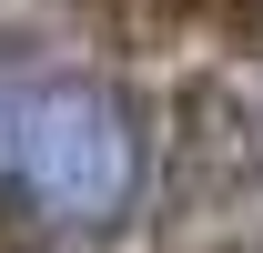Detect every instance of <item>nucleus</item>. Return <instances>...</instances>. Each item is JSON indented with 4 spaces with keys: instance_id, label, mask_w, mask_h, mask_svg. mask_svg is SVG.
Wrapping results in <instances>:
<instances>
[{
    "instance_id": "nucleus-2",
    "label": "nucleus",
    "mask_w": 263,
    "mask_h": 253,
    "mask_svg": "<svg viewBox=\"0 0 263 253\" xmlns=\"http://www.w3.org/2000/svg\"><path fill=\"white\" fill-rule=\"evenodd\" d=\"M10 92H21V61H0V132H10Z\"/></svg>"
},
{
    "instance_id": "nucleus-1",
    "label": "nucleus",
    "mask_w": 263,
    "mask_h": 253,
    "mask_svg": "<svg viewBox=\"0 0 263 253\" xmlns=\"http://www.w3.org/2000/svg\"><path fill=\"white\" fill-rule=\"evenodd\" d=\"M142 112L91 71H21L0 132V203L41 233H111L142 203Z\"/></svg>"
}]
</instances>
